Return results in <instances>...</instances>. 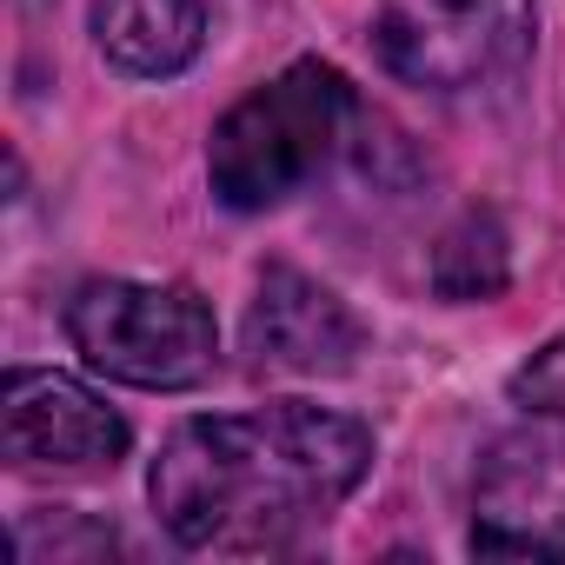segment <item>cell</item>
<instances>
[{"mask_svg": "<svg viewBox=\"0 0 565 565\" xmlns=\"http://www.w3.org/2000/svg\"><path fill=\"white\" fill-rule=\"evenodd\" d=\"M373 472V433L307 399L180 419L147 472L173 545L266 558L307 545Z\"/></svg>", "mask_w": 565, "mask_h": 565, "instance_id": "cell-1", "label": "cell"}, {"mask_svg": "<svg viewBox=\"0 0 565 565\" xmlns=\"http://www.w3.org/2000/svg\"><path fill=\"white\" fill-rule=\"evenodd\" d=\"M360 120V94L327 61H294L233 100L206 140V186L226 213H266L294 200Z\"/></svg>", "mask_w": 565, "mask_h": 565, "instance_id": "cell-2", "label": "cell"}, {"mask_svg": "<svg viewBox=\"0 0 565 565\" xmlns=\"http://www.w3.org/2000/svg\"><path fill=\"white\" fill-rule=\"evenodd\" d=\"M67 340L94 373L140 393H186L220 366L213 307L173 279H87L67 300Z\"/></svg>", "mask_w": 565, "mask_h": 565, "instance_id": "cell-3", "label": "cell"}, {"mask_svg": "<svg viewBox=\"0 0 565 565\" xmlns=\"http://www.w3.org/2000/svg\"><path fill=\"white\" fill-rule=\"evenodd\" d=\"M539 47V0H380L373 54L419 94H479Z\"/></svg>", "mask_w": 565, "mask_h": 565, "instance_id": "cell-4", "label": "cell"}, {"mask_svg": "<svg viewBox=\"0 0 565 565\" xmlns=\"http://www.w3.org/2000/svg\"><path fill=\"white\" fill-rule=\"evenodd\" d=\"M472 558H565V433H505L472 472Z\"/></svg>", "mask_w": 565, "mask_h": 565, "instance_id": "cell-5", "label": "cell"}, {"mask_svg": "<svg viewBox=\"0 0 565 565\" xmlns=\"http://www.w3.org/2000/svg\"><path fill=\"white\" fill-rule=\"evenodd\" d=\"M134 446L127 419L54 366H14L0 386V459L14 472H100Z\"/></svg>", "mask_w": 565, "mask_h": 565, "instance_id": "cell-6", "label": "cell"}, {"mask_svg": "<svg viewBox=\"0 0 565 565\" xmlns=\"http://www.w3.org/2000/svg\"><path fill=\"white\" fill-rule=\"evenodd\" d=\"M246 353H253L259 373L333 380L366 353V327L313 273L273 259V266H259V287H253V307H246Z\"/></svg>", "mask_w": 565, "mask_h": 565, "instance_id": "cell-7", "label": "cell"}, {"mask_svg": "<svg viewBox=\"0 0 565 565\" xmlns=\"http://www.w3.org/2000/svg\"><path fill=\"white\" fill-rule=\"evenodd\" d=\"M94 47L127 81H173L206 47L200 0H94Z\"/></svg>", "mask_w": 565, "mask_h": 565, "instance_id": "cell-8", "label": "cell"}, {"mask_svg": "<svg viewBox=\"0 0 565 565\" xmlns=\"http://www.w3.org/2000/svg\"><path fill=\"white\" fill-rule=\"evenodd\" d=\"M426 279H433V294L452 300V307L499 300L505 279H512V239H505L499 213H492V206H466V213L433 239Z\"/></svg>", "mask_w": 565, "mask_h": 565, "instance_id": "cell-9", "label": "cell"}, {"mask_svg": "<svg viewBox=\"0 0 565 565\" xmlns=\"http://www.w3.org/2000/svg\"><path fill=\"white\" fill-rule=\"evenodd\" d=\"M120 539H114V525H94V519H81V512H67V505H54V512H21V525H14V552L28 558V565H41V558H107Z\"/></svg>", "mask_w": 565, "mask_h": 565, "instance_id": "cell-10", "label": "cell"}, {"mask_svg": "<svg viewBox=\"0 0 565 565\" xmlns=\"http://www.w3.org/2000/svg\"><path fill=\"white\" fill-rule=\"evenodd\" d=\"M512 406L539 413V419H565V333H552L512 380H505Z\"/></svg>", "mask_w": 565, "mask_h": 565, "instance_id": "cell-11", "label": "cell"}]
</instances>
